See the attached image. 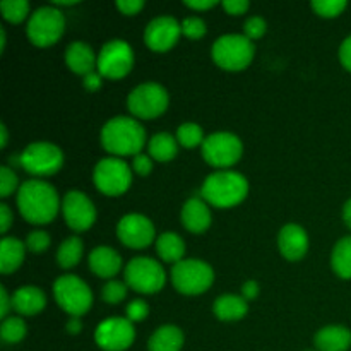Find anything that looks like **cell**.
Wrapping results in <instances>:
<instances>
[{
    "instance_id": "1",
    "label": "cell",
    "mask_w": 351,
    "mask_h": 351,
    "mask_svg": "<svg viewBox=\"0 0 351 351\" xmlns=\"http://www.w3.org/2000/svg\"><path fill=\"white\" fill-rule=\"evenodd\" d=\"M58 194L48 182L26 180L17 191V208L24 219L34 225L50 223L58 213Z\"/></svg>"
},
{
    "instance_id": "2",
    "label": "cell",
    "mask_w": 351,
    "mask_h": 351,
    "mask_svg": "<svg viewBox=\"0 0 351 351\" xmlns=\"http://www.w3.org/2000/svg\"><path fill=\"white\" fill-rule=\"evenodd\" d=\"M146 143V130L130 117H115L101 129V146L117 156H137Z\"/></svg>"
},
{
    "instance_id": "3",
    "label": "cell",
    "mask_w": 351,
    "mask_h": 351,
    "mask_svg": "<svg viewBox=\"0 0 351 351\" xmlns=\"http://www.w3.org/2000/svg\"><path fill=\"white\" fill-rule=\"evenodd\" d=\"M249 182L239 171L219 170L204 180L201 195L216 208H232L247 197Z\"/></svg>"
},
{
    "instance_id": "4",
    "label": "cell",
    "mask_w": 351,
    "mask_h": 351,
    "mask_svg": "<svg viewBox=\"0 0 351 351\" xmlns=\"http://www.w3.org/2000/svg\"><path fill=\"white\" fill-rule=\"evenodd\" d=\"M252 40L245 34H225L213 45V58L225 71H242L254 58Z\"/></svg>"
},
{
    "instance_id": "5",
    "label": "cell",
    "mask_w": 351,
    "mask_h": 351,
    "mask_svg": "<svg viewBox=\"0 0 351 351\" xmlns=\"http://www.w3.org/2000/svg\"><path fill=\"white\" fill-rule=\"evenodd\" d=\"M53 295L57 304L72 317H81L93 305L91 290L81 278L74 274L58 278L53 283Z\"/></svg>"
},
{
    "instance_id": "6",
    "label": "cell",
    "mask_w": 351,
    "mask_h": 351,
    "mask_svg": "<svg viewBox=\"0 0 351 351\" xmlns=\"http://www.w3.org/2000/svg\"><path fill=\"white\" fill-rule=\"evenodd\" d=\"M125 285L139 293H158L165 287V269L158 261L151 257H134L125 266Z\"/></svg>"
},
{
    "instance_id": "7",
    "label": "cell",
    "mask_w": 351,
    "mask_h": 351,
    "mask_svg": "<svg viewBox=\"0 0 351 351\" xmlns=\"http://www.w3.org/2000/svg\"><path fill=\"white\" fill-rule=\"evenodd\" d=\"M173 287L184 295H199L209 290L215 281L211 266L199 259H185L171 267Z\"/></svg>"
},
{
    "instance_id": "8",
    "label": "cell",
    "mask_w": 351,
    "mask_h": 351,
    "mask_svg": "<svg viewBox=\"0 0 351 351\" xmlns=\"http://www.w3.org/2000/svg\"><path fill=\"white\" fill-rule=\"evenodd\" d=\"M65 29V17L57 7H40L27 21V38L36 47H50L57 43Z\"/></svg>"
},
{
    "instance_id": "9",
    "label": "cell",
    "mask_w": 351,
    "mask_h": 351,
    "mask_svg": "<svg viewBox=\"0 0 351 351\" xmlns=\"http://www.w3.org/2000/svg\"><path fill=\"white\" fill-rule=\"evenodd\" d=\"M127 106L137 119H156L168 108V93L158 82H143L132 89Z\"/></svg>"
},
{
    "instance_id": "10",
    "label": "cell",
    "mask_w": 351,
    "mask_h": 351,
    "mask_svg": "<svg viewBox=\"0 0 351 351\" xmlns=\"http://www.w3.org/2000/svg\"><path fill=\"white\" fill-rule=\"evenodd\" d=\"M93 182L96 189L105 195H120L127 192L132 182V171L125 161L119 158H105L93 171Z\"/></svg>"
},
{
    "instance_id": "11",
    "label": "cell",
    "mask_w": 351,
    "mask_h": 351,
    "mask_svg": "<svg viewBox=\"0 0 351 351\" xmlns=\"http://www.w3.org/2000/svg\"><path fill=\"white\" fill-rule=\"evenodd\" d=\"M64 163L60 147L50 143H33L21 153V167L31 175L48 177L57 173Z\"/></svg>"
},
{
    "instance_id": "12",
    "label": "cell",
    "mask_w": 351,
    "mask_h": 351,
    "mask_svg": "<svg viewBox=\"0 0 351 351\" xmlns=\"http://www.w3.org/2000/svg\"><path fill=\"white\" fill-rule=\"evenodd\" d=\"M242 141L232 132H215L202 143V156L211 167L228 168L242 158Z\"/></svg>"
},
{
    "instance_id": "13",
    "label": "cell",
    "mask_w": 351,
    "mask_h": 351,
    "mask_svg": "<svg viewBox=\"0 0 351 351\" xmlns=\"http://www.w3.org/2000/svg\"><path fill=\"white\" fill-rule=\"evenodd\" d=\"M134 65V51L123 40H110L103 45L98 55V72L101 77L120 79L130 72Z\"/></svg>"
},
{
    "instance_id": "14",
    "label": "cell",
    "mask_w": 351,
    "mask_h": 351,
    "mask_svg": "<svg viewBox=\"0 0 351 351\" xmlns=\"http://www.w3.org/2000/svg\"><path fill=\"white\" fill-rule=\"evenodd\" d=\"M136 338V331L129 319H106L96 328V345L105 351H123L129 348Z\"/></svg>"
},
{
    "instance_id": "15",
    "label": "cell",
    "mask_w": 351,
    "mask_h": 351,
    "mask_svg": "<svg viewBox=\"0 0 351 351\" xmlns=\"http://www.w3.org/2000/svg\"><path fill=\"white\" fill-rule=\"evenodd\" d=\"M62 211H64L65 223L74 232H86L91 228L96 219V209L91 199L79 191H71L65 194L62 201Z\"/></svg>"
},
{
    "instance_id": "16",
    "label": "cell",
    "mask_w": 351,
    "mask_h": 351,
    "mask_svg": "<svg viewBox=\"0 0 351 351\" xmlns=\"http://www.w3.org/2000/svg\"><path fill=\"white\" fill-rule=\"evenodd\" d=\"M117 235L123 245L130 249H144L154 240V226L149 218L132 213L120 219L117 225Z\"/></svg>"
},
{
    "instance_id": "17",
    "label": "cell",
    "mask_w": 351,
    "mask_h": 351,
    "mask_svg": "<svg viewBox=\"0 0 351 351\" xmlns=\"http://www.w3.org/2000/svg\"><path fill=\"white\" fill-rule=\"evenodd\" d=\"M182 24L171 16H160L147 24L144 31V41L154 51H167L178 41Z\"/></svg>"
},
{
    "instance_id": "18",
    "label": "cell",
    "mask_w": 351,
    "mask_h": 351,
    "mask_svg": "<svg viewBox=\"0 0 351 351\" xmlns=\"http://www.w3.org/2000/svg\"><path fill=\"white\" fill-rule=\"evenodd\" d=\"M278 245L283 257H287L288 261H298L307 254L308 237L302 226L287 225L281 228Z\"/></svg>"
},
{
    "instance_id": "19",
    "label": "cell",
    "mask_w": 351,
    "mask_h": 351,
    "mask_svg": "<svg viewBox=\"0 0 351 351\" xmlns=\"http://www.w3.org/2000/svg\"><path fill=\"white\" fill-rule=\"evenodd\" d=\"M65 64L69 65L72 72L81 75H88L95 72V67L98 65L95 51L84 41H74L65 50Z\"/></svg>"
},
{
    "instance_id": "20",
    "label": "cell",
    "mask_w": 351,
    "mask_h": 351,
    "mask_svg": "<svg viewBox=\"0 0 351 351\" xmlns=\"http://www.w3.org/2000/svg\"><path fill=\"white\" fill-rule=\"evenodd\" d=\"M182 223L192 233H202L211 225V211L199 195L189 199L182 208Z\"/></svg>"
},
{
    "instance_id": "21",
    "label": "cell",
    "mask_w": 351,
    "mask_h": 351,
    "mask_svg": "<svg viewBox=\"0 0 351 351\" xmlns=\"http://www.w3.org/2000/svg\"><path fill=\"white\" fill-rule=\"evenodd\" d=\"M89 267L99 278H113L122 269V257L117 250L99 245L89 254Z\"/></svg>"
},
{
    "instance_id": "22",
    "label": "cell",
    "mask_w": 351,
    "mask_h": 351,
    "mask_svg": "<svg viewBox=\"0 0 351 351\" xmlns=\"http://www.w3.org/2000/svg\"><path fill=\"white\" fill-rule=\"evenodd\" d=\"M47 305V297L38 287H21L12 295V307L21 315H36Z\"/></svg>"
},
{
    "instance_id": "23",
    "label": "cell",
    "mask_w": 351,
    "mask_h": 351,
    "mask_svg": "<svg viewBox=\"0 0 351 351\" xmlns=\"http://www.w3.org/2000/svg\"><path fill=\"white\" fill-rule=\"evenodd\" d=\"M319 351H346L351 346V331L345 326H326L315 335Z\"/></svg>"
},
{
    "instance_id": "24",
    "label": "cell",
    "mask_w": 351,
    "mask_h": 351,
    "mask_svg": "<svg viewBox=\"0 0 351 351\" xmlns=\"http://www.w3.org/2000/svg\"><path fill=\"white\" fill-rule=\"evenodd\" d=\"M182 346H184V332L171 324L158 328L147 343L149 351H180Z\"/></svg>"
},
{
    "instance_id": "25",
    "label": "cell",
    "mask_w": 351,
    "mask_h": 351,
    "mask_svg": "<svg viewBox=\"0 0 351 351\" xmlns=\"http://www.w3.org/2000/svg\"><path fill=\"white\" fill-rule=\"evenodd\" d=\"M213 311L219 321H240L249 312V304L239 295H223L216 298Z\"/></svg>"
},
{
    "instance_id": "26",
    "label": "cell",
    "mask_w": 351,
    "mask_h": 351,
    "mask_svg": "<svg viewBox=\"0 0 351 351\" xmlns=\"http://www.w3.org/2000/svg\"><path fill=\"white\" fill-rule=\"evenodd\" d=\"M26 245L14 237H5L0 242V271L10 274L23 264Z\"/></svg>"
},
{
    "instance_id": "27",
    "label": "cell",
    "mask_w": 351,
    "mask_h": 351,
    "mask_svg": "<svg viewBox=\"0 0 351 351\" xmlns=\"http://www.w3.org/2000/svg\"><path fill=\"white\" fill-rule=\"evenodd\" d=\"M156 250L158 256L165 261V263H171L175 266L177 263L184 261L185 254V243L177 233L165 232L158 237L156 240Z\"/></svg>"
},
{
    "instance_id": "28",
    "label": "cell",
    "mask_w": 351,
    "mask_h": 351,
    "mask_svg": "<svg viewBox=\"0 0 351 351\" xmlns=\"http://www.w3.org/2000/svg\"><path fill=\"white\" fill-rule=\"evenodd\" d=\"M149 154L156 161H170L177 156L178 144L177 137L168 132L154 134L149 141Z\"/></svg>"
},
{
    "instance_id": "29",
    "label": "cell",
    "mask_w": 351,
    "mask_h": 351,
    "mask_svg": "<svg viewBox=\"0 0 351 351\" xmlns=\"http://www.w3.org/2000/svg\"><path fill=\"white\" fill-rule=\"evenodd\" d=\"M331 266L343 280H351V237L339 240L332 249Z\"/></svg>"
},
{
    "instance_id": "30",
    "label": "cell",
    "mask_w": 351,
    "mask_h": 351,
    "mask_svg": "<svg viewBox=\"0 0 351 351\" xmlns=\"http://www.w3.org/2000/svg\"><path fill=\"white\" fill-rule=\"evenodd\" d=\"M82 250H84V243L79 237H69L67 240H64L57 250V261L60 267L64 269L74 267L81 261Z\"/></svg>"
},
{
    "instance_id": "31",
    "label": "cell",
    "mask_w": 351,
    "mask_h": 351,
    "mask_svg": "<svg viewBox=\"0 0 351 351\" xmlns=\"http://www.w3.org/2000/svg\"><path fill=\"white\" fill-rule=\"evenodd\" d=\"M177 141L184 147H195L204 143V132H202L201 125H197V123L185 122L178 127Z\"/></svg>"
},
{
    "instance_id": "32",
    "label": "cell",
    "mask_w": 351,
    "mask_h": 351,
    "mask_svg": "<svg viewBox=\"0 0 351 351\" xmlns=\"http://www.w3.org/2000/svg\"><path fill=\"white\" fill-rule=\"evenodd\" d=\"M0 336L9 345L19 343L26 336V324L21 317H7L0 328Z\"/></svg>"
},
{
    "instance_id": "33",
    "label": "cell",
    "mask_w": 351,
    "mask_h": 351,
    "mask_svg": "<svg viewBox=\"0 0 351 351\" xmlns=\"http://www.w3.org/2000/svg\"><path fill=\"white\" fill-rule=\"evenodd\" d=\"M0 10L7 21L17 24L26 19L27 12H29V3L27 0H3L0 2Z\"/></svg>"
},
{
    "instance_id": "34",
    "label": "cell",
    "mask_w": 351,
    "mask_h": 351,
    "mask_svg": "<svg viewBox=\"0 0 351 351\" xmlns=\"http://www.w3.org/2000/svg\"><path fill=\"white\" fill-rule=\"evenodd\" d=\"M312 9L322 17H336L346 9L345 0H314Z\"/></svg>"
},
{
    "instance_id": "35",
    "label": "cell",
    "mask_w": 351,
    "mask_h": 351,
    "mask_svg": "<svg viewBox=\"0 0 351 351\" xmlns=\"http://www.w3.org/2000/svg\"><path fill=\"white\" fill-rule=\"evenodd\" d=\"M127 295V285L122 281H110L103 287L101 297L106 304H119L125 298Z\"/></svg>"
},
{
    "instance_id": "36",
    "label": "cell",
    "mask_w": 351,
    "mask_h": 351,
    "mask_svg": "<svg viewBox=\"0 0 351 351\" xmlns=\"http://www.w3.org/2000/svg\"><path fill=\"white\" fill-rule=\"evenodd\" d=\"M182 33L187 38H192V40H199L206 34V23L201 19V17H187L182 23Z\"/></svg>"
},
{
    "instance_id": "37",
    "label": "cell",
    "mask_w": 351,
    "mask_h": 351,
    "mask_svg": "<svg viewBox=\"0 0 351 351\" xmlns=\"http://www.w3.org/2000/svg\"><path fill=\"white\" fill-rule=\"evenodd\" d=\"M26 247L31 252H45L50 247V235L47 232H31L26 239Z\"/></svg>"
},
{
    "instance_id": "38",
    "label": "cell",
    "mask_w": 351,
    "mask_h": 351,
    "mask_svg": "<svg viewBox=\"0 0 351 351\" xmlns=\"http://www.w3.org/2000/svg\"><path fill=\"white\" fill-rule=\"evenodd\" d=\"M17 187V175L9 167L0 168V195L7 197L12 194Z\"/></svg>"
},
{
    "instance_id": "39",
    "label": "cell",
    "mask_w": 351,
    "mask_h": 351,
    "mask_svg": "<svg viewBox=\"0 0 351 351\" xmlns=\"http://www.w3.org/2000/svg\"><path fill=\"white\" fill-rule=\"evenodd\" d=\"M243 31H245V36L249 38V40H257V38H261L266 33V21L261 16L250 17V19H247L245 24H243Z\"/></svg>"
},
{
    "instance_id": "40",
    "label": "cell",
    "mask_w": 351,
    "mask_h": 351,
    "mask_svg": "<svg viewBox=\"0 0 351 351\" xmlns=\"http://www.w3.org/2000/svg\"><path fill=\"white\" fill-rule=\"evenodd\" d=\"M149 314V305L144 300H132L127 305V319L130 322H139L144 321Z\"/></svg>"
},
{
    "instance_id": "41",
    "label": "cell",
    "mask_w": 351,
    "mask_h": 351,
    "mask_svg": "<svg viewBox=\"0 0 351 351\" xmlns=\"http://www.w3.org/2000/svg\"><path fill=\"white\" fill-rule=\"evenodd\" d=\"M151 170H153V163H151V158L147 154L141 153L137 156H134V171L136 173L146 177V175L151 173Z\"/></svg>"
},
{
    "instance_id": "42",
    "label": "cell",
    "mask_w": 351,
    "mask_h": 351,
    "mask_svg": "<svg viewBox=\"0 0 351 351\" xmlns=\"http://www.w3.org/2000/svg\"><path fill=\"white\" fill-rule=\"evenodd\" d=\"M117 7H119L120 12L125 14V16H134V14H137L143 9L144 2L143 0H119V2H117Z\"/></svg>"
},
{
    "instance_id": "43",
    "label": "cell",
    "mask_w": 351,
    "mask_h": 351,
    "mask_svg": "<svg viewBox=\"0 0 351 351\" xmlns=\"http://www.w3.org/2000/svg\"><path fill=\"white\" fill-rule=\"evenodd\" d=\"M223 7L228 14H235V16H240V14L245 12L250 7V3L247 0H225L223 2Z\"/></svg>"
},
{
    "instance_id": "44",
    "label": "cell",
    "mask_w": 351,
    "mask_h": 351,
    "mask_svg": "<svg viewBox=\"0 0 351 351\" xmlns=\"http://www.w3.org/2000/svg\"><path fill=\"white\" fill-rule=\"evenodd\" d=\"M339 60H341L343 67L351 72V36L346 38L339 47Z\"/></svg>"
},
{
    "instance_id": "45",
    "label": "cell",
    "mask_w": 351,
    "mask_h": 351,
    "mask_svg": "<svg viewBox=\"0 0 351 351\" xmlns=\"http://www.w3.org/2000/svg\"><path fill=\"white\" fill-rule=\"evenodd\" d=\"M10 223H12V213L7 208V204H0V230H2V233L9 230Z\"/></svg>"
},
{
    "instance_id": "46",
    "label": "cell",
    "mask_w": 351,
    "mask_h": 351,
    "mask_svg": "<svg viewBox=\"0 0 351 351\" xmlns=\"http://www.w3.org/2000/svg\"><path fill=\"white\" fill-rule=\"evenodd\" d=\"M101 86V74L99 72H91V74L84 75V88L89 91H96Z\"/></svg>"
},
{
    "instance_id": "47",
    "label": "cell",
    "mask_w": 351,
    "mask_h": 351,
    "mask_svg": "<svg viewBox=\"0 0 351 351\" xmlns=\"http://www.w3.org/2000/svg\"><path fill=\"white\" fill-rule=\"evenodd\" d=\"M10 307H12V300H10L9 295H7L5 288L0 287V317L7 319V314H9Z\"/></svg>"
},
{
    "instance_id": "48",
    "label": "cell",
    "mask_w": 351,
    "mask_h": 351,
    "mask_svg": "<svg viewBox=\"0 0 351 351\" xmlns=\"http://www.w3.org/2000/svg\"><path fill=\"white\" fill-rule=\"evenodd\" d=\"M257 293H259V287H257L256 281H247V283H243L242 297L245 300H252V298L257 297Z\"/></svg>"
},
{
    "instance_id": "49",
    "label": "cell",
    "mask_w": 351,
    "mask_h": 351,
    "mask_svg": "<svg viewBox=\"0 0 351 351\" xmlns=\"http://www.w3.org/2000/svg\"><path fill=\"white\" fill-rule=\"evenodd\" d=\"M216 0H187L185 5L191 7V9L195 10H206V9H211V7L216 5Z\"/></svg>"
},
{
    "instance_id": "50",
    "label": "cell",
    "mask_w": 351,
    "mask_h": 351,
    "mask_svg": "<svg viewBox=\"0 0 351 351\" xmlns=\"http://www.w3.org/2000/svg\"><path fill=\"white\" fill-rule=\"evenodd\" d=\"M79 329H81V321H79V317H71L67 322V331L72 332V335H75V332H79Z\"/></svg>"
},
{
    "instance_id": "51",
    "label": "cell",
    "mask_w": 351,
    "mask_h": 351,
    "mask_svg": "<svg viewBox=\"0 0 351 351\" xmlns=\"http://www.w3.org/2000/svg\"><path fill=\"white\" fill-rule=\"evenodd\" d=\"M343 221H345V225L351 230V199L346 201L345 208H343Z\"/></svg>"
},
{
    "instance_id": "52",
    "label": "cell",
    "mask_w": 351,
    "mask_h": 351,
    "mask_svg": "<svg viewBox=\"0 0 351 351\" xmlns=\"http://www.w3.org/2000/svg\"><path fill=\"white\" fill-rule=\"evenodd\" d=\"M7 139H9V137H7L5 125H3V123H0V146L5 147L7 146Z\"/></svg>"
},
{
    "instance_id": "53",
    "label": "cell",
    "mask_w": 351,
    "mask_h": 351,
    "mask_svg": "<svg viewBox=\"0 0 351 351\" xmlns=\"http://www.w3.org/2000/svg\"><path fill=\"white\" fill-rule=\"evenodd\" d=\"M3 45H5V31L0 27V50H3Z\"/></svg>"
}]
</instances>
